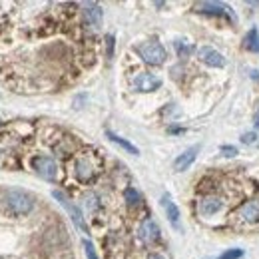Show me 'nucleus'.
<instances>
[{"instance_id":"1","label":"nucleus","mask_w":259,"mask_h":259,"mask_svg":"<svg viewBox=\"0 0 259 259\" xmlns=\"http://www.w3.org/2000/svg\"><path fill=\"white\" fill-rule=\"evenodd\" d=\"M100 171H102V160H100L98 154L86 150V152H80V154L74 156V160H72V176L76 178L78 184H84V186L92 184L100 176Z\"/></svg>"},{"instance_id":"2","label":"nucleus","mask_w":259,"mask_h":259,"mask_svg":"<svg viewBox=\"0 0 259 259\" xmlns=\"http://www.w3.org/2000/svg\"><path fill=\"white\" fill-rule=\"evenodd\" d=\"M227 205H229V199H227L226 195L209 192V194L199 197V201H197V213L203 220H211L215 215H222L226 211Z\"/></svg>"},{"instance_id":"3","label":"nucleus","mask_w":259,"mask_h":259,"mask_svg":"<svg viewBox=\"0 0 259 259\" xmlns=\"http://www.w3.org/2000/svg\"><path fill=\"white\" fill-rule=\"evenodd\" d=\"M231 224L241 227L259 224V199H245L241 205L235 207V211L229 215Z\"/></svg>"},{"instance_id":"4","label":"nucleus","mask_w":259,"mask_h":259,"mask_svg":"<svg viewBox=\"0 0 259 259\" xmlns=\"http://www.w3.org/2000/svg\"><path fill=\"white\" fill-rule=\"evenodd\" d=\"M4 203L14 215H26V213L32 211L34 207L32 197L24 194V192H20V190H8L4 195Z\"/></svg>"},{"instance_id":"5","label":"nucleus","mask_w":259,"mask_h":259,"mask_svg":"<svg viewBox=\"0 0 259 259\" xmlns=\"http://www.w3.org/2000/svg\"><path fill=\"white\" fill-rule=\"evenodd\" d=\"M32 169L46 182H56L58 180V163L52 156H46V154H38L34 156L32 162Z\"/></svg>"},{"instance_id":"6","label":"nucleus","mask_w":259,"mask_h":259,"mask_svg":"<svg viewBox=\"0 0 259 259\" xmlns=\"http://www.w3.org/2000/svg\"><path fill=\"white\" fill-rule=\"evenodd\" d=\"M138 54L142 56V60L144 62H148V64H162L163 60H165V48H163L160 42H146V44H142V46H138Z\"/></svg>"},{"instance_id":"7","label":"nucleus","mask_w":259,"mask_h":259,"mask_svg":"<svg viewBox=\"0 0 259 259\" xmlns=\"http://www.w3.org/2000/svg\"><path fill=\"white\" fill-rule=\"evenodd\" d=\"M160 86H162V80L156 74H150V72H142L134 78V88L138 92H154Z\"/></svg>"},{"instance_id":"8","label":"nucleus","mask_w":259,"mask_h":259,"mask_svg":"<svg viewBox=\"0 0 259 259\" xmlns=\"http://www.w3.org/2000/svg\"><path fill=\"white\" fill-rule=\"evenodd\" d=\"M52 195L62 203V207H64L66 211L70 213V218H72V222L76 224V227L78 229H82V231H86V224H84V215L80 213V209L70 201V199H66V195L62 194V192H52Z\"/></svg>"},{"instance_id":"9","label":"nucleus","mask_w":259,"mask_h":259,"mask_svg":"<svg viewBox=\"0 0 259 259\" xmlns=\"http://www.w3.org/2000/svg\"><path fill=\"white\" fill-rule=\"evenodd\" d=\"M138 235H140V239L144 243H156L160 239V227H158V224L154 220L146 218L140 224V227H138Z\"/></svg>"},{"instance_id":"10","label":"nucleus","mask_w":259,"mask_h":259,"mask_svg":"<svg viewBox=\"0 0 259 259\" xmlns=\"http://www.w3.org/2000/svg\"><path fill=\"white\" fill-rule=\"evenodd\" d=\"M197 152H199V148H197V146L188 148L184 154H180V156L176 158V162H174V169H176V171H186V169L195 162Z\"/></svg>"},{"instance_id":"11","label":"nucleus","mask_w":259,"mask_h":259,"mask_svg":"<svg viewBox=\"0 0 259 259\" xmlns=\"http://www.w3.org/2000/svg\"><path fill=\"white\" fill-rule=\"evenodd\" d=\"M199 58L203 60V64L213 66V68H222V66L226 64L224 56H222L218 50L209 48V46H203V48H199Z\"/></svg>"},{"instance_id":"12","label":"nucleus","mask_w":259,"mask_h":259,"mask_svg":"<svg viewBox=\"0 0 259 259\" xmlns=\"http://www.w3.org/2000/svg\"><path fill=\"white\" fill-rule=\"evenodd\" d=\"M84 20H86V24H90L94 28H98L102 24V8L96 2H86L84 4Z\"/></svg>"},{"instance_id":"13","label":"nucleus","mask_w":259,"mask_h":259,"mask_svg":"<svg viewBox=\"0 0 259 259\" xmlns=\"http://www.w3.org/2000/svg\"><path fill=\"white\" fill-rule=\"evenodd\" d=\"M197 10H201L203 14H209V16H229L226 6L224 4H218V2H201L197 4Z\"/></svg>"},{"instance_id":"14","label":"nucleus","mask_w":259,"mask_h":259,"mask_svg":"<svg viewBox=\"0 0 259 259\" xmlns=\"http://www.w3.org/2000/svg\"><path fill=\"white\" fill-rule=\"evenodd\" d=\"M106 138H108V140H112V142H114L116 146H120L122 150H126L128 154H134V156H138V154H140V150H138V148H136L134 144H130L126 138H122V136L114 134L112 130H108V132H106Z\"/></svg>"},{"instance_id":"15","label":"nucleus","mask_w":259,"mask_h":259,"mask_svg":"<svg viewBox=\"0 0 259 259\" xmlns=\"http://www.w3.org/2000/svg\"><path fill=\"white\" fill-rule=\"evenodd\" d=\"M74 150H76L74 138H62V140H58V144H54V152L58 156H72Z\"/></svg>"},{"instance_id":"16","label":"nucleus","mask_w":259,"mask_h":259,"mask_svg":"<svg viewBox=\"0 0 259 259\" xmlns=\"http://www.w3.org/2000/svg\"><path fill=\"white\" fill-rule=\"evenodd\" d=\"M162 203H163V209H165L167 220H169L174 226H178V222H180V209H178V205L169 199V195H163Z\"/></svg>"},{"instance_id":"17","label":"nucleus","mask_w":259,"mask_h":259,"mask_svg":"<svg viewBox=\"0 0 259 259\" xmlns=\"http://www.w3.org/2000/svg\"><path fill=\"white\" fill-rule=\"evenodd\" d=\"M245 48L251 52H259V32L257 28H251L247 38H245Z\"/></svg>"},{"instance_id":"18","label":"nucleus","mask_w":259,"mask_h":259,"mask_svg":"<svg viewBox=\"0 0 259 259\" xmlns=\"http://www.w3.org/2000/svg\"><path fill=\"white\" fill-rule=\"evenodd\" d=\"M124 199H126V203H128V205L136 207V205H140L142 195H140V192H138L136 188H126V190H124Z\"/></svg>"},{"instance_id":"19","label":"nucleus","mask_w":259,"mask_h":259,"mask_svg":"<svg viewBox=\"0 0 259 259\" xmlns=\"http://www.w3.org/2000/svg\"><path fill=\"white\" fill-rule=\"evenodd\" d=\"M176 50H178V56L180 58H188L192 54V46L188 42H176Z\"/></svg>"},{"instance_id":"20","label":"nucleus","mask_w":259,"mask_h":259,"mask_svg":"<svg viewBox=\"0 0 259 259\" xmlns=\"http://www.w3.org/2000/svg\"><path fill=\"white\" fill-rule=\"evenodd\" d=\"M98 207H100V199H98V195L96 194L86 195V209H88L90 213H94Z\"/></svg>"},{"instance_id":"21","label":"nucleus","mask_w":259,"mask_h":259,"mask_svg":"<svg viewBox=\"0 0 259 259\" xmlns=\"http://www.w3.org/2000/svg\"><path fill=\"white\" fill-rule=\"evenodd\" d=\"M241 255H243V249L237 247V249H227L226 253H222L218 259H239Z\"/></svg>"},{"instance_id":"22","label":"nucleus","mask_w":259,"mask_h":259,"mask_svg":"<svg viewBox=\"0 0 259 259\" xmlns=\"http://www.w3.org/2000/svg\"><path fill=\"white\" fill-rule=\"evenodd\" d=\"M84 251H86V257L88 259H100L96 253V249H94V245H92L88 239H84Z\"/></svg>"},{"instance_id":"23","label":"nucleus","mask_w":259,"mask_h":259,"mask_svg":"<svg viewBox=\"0 0 259 259\" xmlns=\"http://www.w3.org/2000/svg\"><path fill=\"white\" fill-rule=\"evenodd\" d=\"M222 156H226V158L237 156V148H235V146H224V148H222Z\"/></svg>"},{"instance_id":"24","label":"nucleus","mask_w":259,"mask_h":259,"mask_svg":"<svg viewBox=\"0 0 259 259\" xmlns=\"http://www.w3.org/2000/svg\"><path fill=\"white\" fill-rule=\"evenodd\" d=\"M255 138H257V134H255V132H249V134H243V136H241V142H243V144H253Z\"/></svg>"},{"instance_id":"25","label":"nucleus","mask_w":259,"mask_h":259,"mask_svg":"<svg viewBox=\"0 0 259 259\" xmlns=\"http://www.w3.org/2000/svg\"><path fill=\"white\" fill-rule=\"evenodd\" d=\"M148 259H165L163 255H160V253H150L148 255Z\"/></svg>"},{"instance_id":"26","label":"nucleus","mask_w":259,"mask_h":259,"mask_svg":"<svg viewBox=\"0 0 259 259\" xmlns=\"http://www.w3.org/2000/svg\"><path fill=\"white\" fill-rule=\"evenodd\" d=\"M0 124H2V122H0Z\"/></svg>"}]
</instances>
